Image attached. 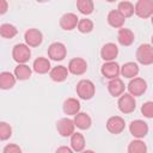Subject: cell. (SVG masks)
Wrapping results in <instances>:
<instances>
[{
    "label": "cell",
    "mask_w": 153,
    "mask_h": 153,
    "mask_svg": "<svg viewBox=\"0 0 153 153\" xmlns=\"http://www.w3.org/2000/svg\"><path fill=\"white\" fill-rule=\"evenodd\" d=\"M130 134L136 139H142L148 134V124L142 120H134L129 124Z\"/></svg>",
    "instance_id": "52a82bcc"
},
{
    "label": "cell",
    "mask_w": 153,
    "mask_h": 153,
    "mask_svg": "<svg viewBox=\"0 0 153 153\" xmlns=\"http://www.w3.org/2000/svg\"><path fill=\"white\" fill-rule=\"evenodd\" d=\"M17 33H18V30H17V27L14 25L8 24V23H4V24L0 25V35H1V37L11 39Z\"/></svg>",
    "instance_id": "83f0119b"
},
{
    "label": "cell",
    "mask_w": 153,
    "mask_h": 153,
    "mask_svg": "<svg viewBox=\"0 0 153 153\" xmlns=\"http://www.w3.org/2000/svg\"><path fill=\"white\" fill-rule=\"evenodd\" d=\"M135 14L140 18H149L153 16V0H139L135 6Z\"/></svg>",
    "instance_id": "5b68a950"
},
{
    "label": "cell",
    "mask_w": 153,
    "mask_h": 153,
    "mask_svg": "<svg viewBox=\"0 0 153 153\" xmlns=\"http://www.w3.org/2000/svg\"><path fill=\"white\" fill-rule=\"evenodd\" d=\"M124 90H126V85L120 78L112 79L108 84V91L112 97H121L124 93Z\"/></svg>",
    "instance_id": "e0dca14e"
},
{
    "label": "cell",
    "mask_w": 153,
    "mask_h": 153,
    "mask_svg": "<svg viewBox=\"0 0 153 153\" xmlns=\"http://www.w3.org/2000/svg\"><path fill=\"white\" fill-rule=\"evenodd\" d=\"M78 23H79V18L76 14L72 13V12H68V13H65L61 18H60V26L62 30L65 31H71L73 29H75L78 26Z\"/></svg>",
    "instance_id": "5bb4252c"
},
{
    "label": "cell",
    "mask_w": 153,
    "mask_h": 153,
    "mask_svg": "<svg viewBox=\"0 0 153 153\" xmlns=\"http://www.w3.org/2000/svg\"><path fill=\"white\" fill-rule=\"evenodd\" d=\"M8 10V4L6 0H0V14H5Z\"/></svg>",
    "instance_id": "e575fe53"
},
{
    "label": "cell",
    "mask_w": 153,
    "mask_h": 153,
    "mask_svg": "<svg viewBox=\"0 0 153 153\" xmlns=\"http://www.w3.org/2000/svg\"><path fill=\"white\" fill-rule=\"evenodd\" d=\"M17 78L11 72H1L0 73V87L2 90H10L16 85Z\"/></svg>",
    "instance_id": "603a6c76"
},
{
    "label": "cell",
    "mask_w": 153,
    "mask_h": 153,
    "mask_svg": "<svg viewBox=\"0 0 153 153\" xmlns=\"http://www.w3.org/2000/svg\"><path fill=\"white\" fill-rule=\"evenodd\" d=\"M106 19H108L109 25L112 27H116V29H122L124 25V22H126V18L117 10H111L108 13Z\"/></svg>",
    "instance_id": "ffe728a7"
},
{
    "label": "cell",
    "mask_w": 153,
    "mask_h": 153,
    "mask_svg": "<svg viewBox=\"0 0 153 153\" xmlns=\"http://www.w3.org/2000/svg\"><path fill=\"white\" fill-rule=\"evenodd\" d=\"M12 136V128L8 123L1 121L0 122V140L5 141Z\"/></svg>",
    "instance_id": "1f68e13d"
},
{
    "label": "cell",
    "mask_w": 153,
    "mask_h": 153,
    "mask_svg": "<svg viewBox=\"0 0 153 153\" xmlns=\"http://www.w3.org/2000/svg\"><path fill=\"white\" fill-rule=\"evenodd\" d=\"M31 74H32V69L26 63L18 65L14 68V75L18 80H27V79H30Z\"/></svg>",
    "instance_id": "484cf974"
},
{
    "label": "cell",
    "mask_w": 153,
    "mask_h": 153,
    "mask_svg": "<svg viewBox=\"0 0 153 153\" xmlns=\"http://www.w3.org/2000/svg\"><path fill=\"white\" fill-rule=\"evenodd\" d=\"M100 72L103 74V76H105L106 79H116L118 78L120 73H121V67L117 62L115 61H110V62H105L102 68H100Z\"/></svg>",
    "instance_id": "7c38bea8"
},
{
    "label": "cell",
    "mask_w": 153,
    "mask_h": 153,
    "mask_svg": "<svg viewBox=\"0 0 153 153\" xmlns=\"http://www.w3.org/2000/svg\"><path fill=\"white\" fill-rule=\"evenodd\" d=\"M68 71L69 73L74 75H81L87 71V62L82 57H74L68 63Z\"/></svg>",
    "instance_id": "4fadbf2b"
},
{
    "label": "cell",
    "mask_w": 153,
    "mask_h": 153,
    "mask_svg": "<svg viewBox=\"0 0 153 153\" xmlns=\"http://www.w3.org/2000/svg\"><path fill=\"white\" fill-rule=\"evenodd\" d=\"M128 91L133 97L142 96L147 90V82L142 78H134L128 84Z\"/></svg>",
    "instance_id": "ba28073f"
},
{
    "label": "cell",
    "mask_w": 153,
    "mask_h": 153,
    "mask_svg": "<svg viewBox=\"0 0 153 153\" xmlns=\"http://www.w3.org/2000/svg\"><path fill=\"white\" fill-rule=\"evenodd\" d=\"M76 7H78V10L81 14L88 16L93 12L94 5H93V1H91V0H78L76 1Z\"/></svg>",
    "instance_id": "f546056e"
},
{
    "label": "cell",
    "mask_w": 153,
    "mask_h": 153,
    "mask_svg": "<svg viewBox=\"0 0 153 153\" xmlns=\"http://www.w3.org/2000/svg\"><path fill=\"white\" fill-rule=\"evenodd\" d=\"M63 112L69 116H75L80 112V102L76 98H67L62 105Z\"/></svg>",
    "instance_id": "ac0fdd59"
},
{
    "label": "cell",
    "mask_w": 153,
    "mask_h": 153,
    "mask_svg": "<svg viewBox=\"0 0 153 153\" xmlns=\"http://www.w3.org/2000/svg\"><path fill=\"white\" fill-rule=\"evenodd\" d=\"M2 153H22V148L16 143H8L4 147Z\"/></svg>",
    "instance_id": "836d02e7"
},
{
    "label": "cell",
    "mask_w": 153,
    "mask_h": 153,
    "mask_svg": "<svg viewBox=\"0 0 153 153\" xmlns=\"http://www.w3.org/2000/svg\"><path fill=\"white\" fill-rule=\"evenodd\" d=\"M73 121H74L75 127L79 128V129H81V130L88 129L91 127V124H92V120H91V117L86 112H79V114H76L74 116V120Z\"/></svg>",
    "instance_id": "7402d4cb"
},
{
    "label": "cell",
    "mask_w": 153,
    "mask_h": 153,
    "mask_svg": "<svg viewBox=\"0 0 153 153\" xmlns=\"http://www.w3.org/2000/svg\"><path fill=\"white\" fill-rule=\"evenodd\" d=\"M74 151L72 149V148H69V147H67V146H61V147H59L57 149H56V152L55 153H73Z\"/></svg>",
    "instance_id": "d590c367"
},
{
    "label": "cell",
    "mask_w": 153,
    "mask_h": 153,
    "mask_svg": "<svg viewBox=\"0 0 153 153\" xmlns=\"http://www.w3.org/2000/svg\"><path fill=\"white\" fill-rule=\"evenodd\" d=\"M126 128V122L121 116H111L106 121V129L111 134H121Z\"/></svg>",
    "instance_id": "8fae6325"
},
{
    "label": "cell",
    "mask_w": 153,
    "mask_h": 153,
    "mask_svg": "<svg viewBox=\"0 0 153 153\" xmlns=\"http://www.w3.org/2000/svg\"><path fill=\"white\" fill-rule=\"evenodd\" d=\"M141 114L147 118H153V102H146L141 106Z\"/></svg>",
    "instance_id": "d6a6232c"
},
{
    "label": "cell",
    "mask_w": 153,
    "mask_h": 153,
    "mask_svg": "<svg viewBox=\"0 0 153 153\" xmlns=\"http://www.w3.org/2000/svg\"><path fill=\"white\" fill-rule=\"evenodd\" d=\"M81 153H96L94 151H92V149H86V151H82Z\"/></svg>",
    "instance_id": "8d00e7d4"
},
{
    "label": "cell",
    "mask_w": 153,
    "mask_h": 153,
    "mask_svg": "<svg viewBox=\"0 0 153 153\" xmlns=\"http://www.w3.org/2000/svg\"><path fill=\"white\" fill-rule=\"evenodd\" d=\"M74 128H75V124H74V121L71 120V118H61L57 121L56 123V129L59 131V134L63 137H67V136H72L75 131H74Z\"/></svg>",
    "instance_id": "30bf717a"
},
{
    "label": "cell",
    "mask_w": 153,
    "mask_h": 153,
    "mask_svg": "<svg viewBox=\"0 0 153 153\" xmlns=\"http://www.w3.org/2000/svg\"><path fill=\"white\" fill-rule=\"evenodd\" d=\"M67 55V48L61 42H54L48 47V56L54 61H62Z\"/></svg>",
    "instance_id": "8992f818"
},
{
    "label": "cell",
    "mask_w": 153,
    "mask_h": 153,
    "mask_svg": "<svg viewBox=\"0 0 153 153\" xmlns=\"http://www.w3.org/2000/svg\"><path fill=\"white\" fill-rule=\"evenodd\" d=\"M76 27L81 33H90L93 30V22L88 18H81L79 19Z\"/></svg>",
    "instance_id": "4dcf8cb0"
},
{
    "label": "cell",
    "mask_w": 153,
    "mask_h": 153,
    "mask_svg": "<svg viewBox=\"0 0 153 153\" xmlns=\"http://www.w3.org/2000/svg\"><path fill=\"white\" fill-rule=\"evenodd\" d=\"M118 55V48L115 43H105L103 47H102V50H100V57L105 61V62H110V61H114Z\"/></svg>",
    "instance_id": "9a60e30c"
},
{
    "label": "cell",
    "mask_w": 153,
    "mask_h": 153,
    "mask_svg": "<svg viewBox=\"0 0 153 153\" xmlns=\"http://www.w3.org/2000/svg\"><path fill=\"white\" fill-rule=\"evenodd\" d=\"M121 74L124 78L128 79H134L139 74V66L135 62H126L121 67Z\"/></svg>",
    "instance_id": "cb8c5ba5"
},
{
    "label": "cell",
    "mask_w": 153,
    "mask_h": 153,
    "mask_svg": "<svg viewBox=\"0 0 153 153\" xmlns=\"http://www.w3.org/2000/svg\"><path fill=\"white\" fill-rule=\"evenodd\" d=\"M134 32L130 30V29H126V27H122L118 30V33H117V41L123 47H129L133 44L134 42Z\"/></svg>",
    "instance_id": "d6986e66"
},
{
    "label": "cell",
    "mask_w": 153,
    "mask_h": 153,
    "mask_svg": "<svg viewBox=\"0 0 153 153\" xmlns=\"http://www.w3.org/2000/svg\"><path fill=\"white\" fill-rule=\"evenodd\" d=\"M118 110L122 114H131L136 108V100L135 97H133L130 93H123L121 97H118L117 100Z\"/></svg>",
    "instance_id": "277c9868"
},
{
    "label": "cell",
    "mask_w": 153,
    "mask_h": 153,
    "mask_svg": "<svg viewBox=\"0 0 153 153\" xmlns=\"http://www.w3.org/2000/svg\"><path fill=\"white\" fill-rule=\"evenodd\" d=\"M151 22H152V25H153V16H152V19H151Z\"/></svg>",
    "instance_id": "f35d334b"
},
{
    "label": "cell",
    "mask_w": 153,
    "mask_h": 153,
    "mask_svg": "<svg viewBox=\"0 0 153 153\" xmlns=\"http://www.w3.org/2000/svg\"><path fill=\"white\" fill-rule=\"evenodd\" d=\"M117 11L124 17V18H129L135 13V8L134 5L130 1H121L117 6Z\"/></svg>",
    "instance_id": "4316f807"
},
{
    "label": "cell",
    "mask_w": 153,
    "mask_h": 153,
    "mask_svg": "<svg viewBox=\"0 0 153 153\" xmlns=\"http://www.w3.org/2000/svg\"><path fill=\"white\" fill-rule=\"evenodd\" d=\"M151 41H152V45H153V35H152V38H151Z\"/></svg>",
    "instance_id": "74e56055"
},
{
    "label": "cell",
    "mask_w": 153,
    "mask_h": 153,
    "mask_svg": "<svg viewBox=\"0 0 153 153\" xmlns=\"http://www.w3.org/2000/svg\"><path fill=\"white\" fill-rule=\"evenodd\" d=\"M32 69L38 73V74H45L48 72L51 71V66H50V61L47 59V57H37L35 61H33V65H32Z\"/></svg>",
    "instance_id": "44dd1931"
},
{
    "label": "cell",
    "mask_w": 153,
    "mask_h": 153,
    "mask_svg": "<svg viewBox=\"0 0 153 153\" xmlns=\"http://www.w3.org/2000/svg\"><path fill=\"white\" fill-rule=\"evenodd\" d=\"M128 153H147V146L140 139L133 140L128 145Z\"/></svg>",
    "instance_id": "f1b7e54d"
},
{
    "label": "cell",
    "mask_w": 153,
    "mask_h": 153,
    "mask_svg": "<svg viewBox=\"0 0 153 153\" xmlns=\"http://www.w3.org/2000/svg\"><path fill=\"white\" fill-rule=\"evenodd\" d=\"M71 147L74 152H79L81 153L85 148V137L81 133H74L71 136Z\"/></svg>",
    "instance_id": "d4e9b609"
},
{
    "label": "cell",
    "mask_w": 153,
    "mask_h": 153,
    "mask_svg": "<svg viewBox=\"0 0 153 153\" xmlns=\"http://www.w3.org/2000/svg\"><path fill=\"white\" fill-rule=\"evenodd\" d=\"M24 39H25V44H27L29 47H38L42 44L43 42V35L38 29H29L25 31L24 33Z\"/></svg>",
    "instance_id": "9c48e42d"
},
{
    "label": "cell",
    "mask_w": 153,
    "mask_h": 153,
    "mask_svg": "<svg viewBox=\"0 0 153 153\" xmlns=\"http://www.w3.org/2000/svg\"><path fill=\"white\" fill-rule=\"evenodd\" d=\"M12 57L18 65L26 63L31 57V50H30L29 45L24 44V43L16 44L12 49Z\"/></svg>",
    "instance_id": "7a4b0ae2"
},
{
    "label": "cell",
    "mask_w": 153,
    "mask_h": 153,
    "mask_svg": "<svg viewBox=\"0 0 153 153\" xmlns=\"http://www.w3.org/2000/svg\"><path fill=\"white\" fill-rule=\"evenodd\" d=\"M96 93L94 84L88 79H82L76 84V94L84 100H90Z\"/></svg>",
    "instance_id": "6da1fadb"
},
{
    "label": "cell",
    "mask_w": 153,
    "mask_h": 153,
    "mask_svg": "<svg viewBox=\"0 0 153 153\" xmlns=\"http://www.w3.org/2000/svg\"><path fill=\"white\" fill-rule=\"evenodd\" d=\"M136 60L143 66L153 63V45L148 43L140 44L136 50Z\"/></svg>",
    "instance_id": "3957f363"
},
{
    "label": "cell",
    "mask_w": 153,
    "mask_h": 153,
    "mask_svg": "<svg viewBox=\"0 0 153 153\" xmlns=\"http://www.w3.org/2000/svg\"><path fill=\"white\" fill-rule=\"evenodd\" d=\"M68 73H69L68 68L60 65V66H55V67L51 68V71L49 72V76L55 82H62L67 79Z\"/></svg>",
    "instance_id": "2e32d148"
}]
</instances>
